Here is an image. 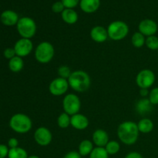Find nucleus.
<instances>
[{
  "label": "nucleus",
  "instance_id": "f257e3e1",
  "mask_svg": "<svg viewBox=\"0 0 158 158\" xmlns=\"http://www.w3.org/2000/svg\"><path fill=\"white\" fill-rule=\"evenodd\" d=\"M117 137L121 143L125 145H133L137 141L139 137V131L137 123L127 120L120 123L117 127Z\"/></svg>",
  "mask_w": 158,
  "mask_h": 158
},
{
  "label": "nucleus",
  "instance_id": "f03ea898",
  "mask_svg": "<svg viewBox=\"0 0 158 158\" xmlns=\"http://www.w3.org/2000/svg\"><path fill=\"white\" fill-rule=\"evenodd\" d=\"M67 80L69 87L76 92L84 93L90 87V77L83 70H75L72 72Z\"/></svg>",
  "mask_w": 158,
  "mask_h": 158
},
{
  "label": "nucleus",
  "instance_id": "7ed1b4c3",
  "mask_svg": "<svg viewBox=\"0 0 158 158\" xmlns=\"http://www.w3.org/2000/svg\"><path fill=\"white\" fill-rule=\"evenodd\" d=\"M9 127L15 133L26 134L32 129V122L26 114H15L10 118Z\"/></svg>",
  "mask_w": 158,
  "mask_h": 158
},
{
  "label": "nucleus",
  "instance_id": "20e7f679",
  "mask_svg": "<svg viewBox=\"0 0 158 158\" xmlns=\"http://www.w3.org/2000/svg\"><path fill=\"white\" fill-rule=\"evenodd\" d=\"M55 55L53 45L48 41H43L37 45L35 49V59L41 64H46L52 61Z\"/></svg>",
  "mask_w": 158,
  "mask_h": 158
},
{
  "label": "nucleus",
  "instance_id": "39448f33",
  "mask_svg": "<svg viewBox=\"0 0 158 158\" xmlns=\"http://www.w3.org/2000/svg\"><path fill=\"white\" fill-rule=\"evenodd\" d=\"M17 31L22 38L31 39L36 33L37 26L35 22L30 17H22L16 25Z\"/></svg>",
  "mask_w": 158,
  "mask_h": 158
},
{
  "label": "nucleus",
  "instance_id": "423d86ee",
  "mask_svg": "<svg viewBox=\"0 0 158 158\" xmlns=\"http://www.w3.org/2000/svg\"><path fill=\"white\" fill-rule=\"evenodd\" d=\"M108 36L114 41H120L129 34V26L123 21H114L107 27Z\"/></svg>",
  "mask_w": 158,
  "mask_h": 158
},
{
  "label": "nucleus",
  "instance_id": "0eeeda50",
  "mask_svg": "<svg viewBox=\"0 0 158 158\" xmlns=\"http://www.w3.org/2000/svg\"><path fill=\"white\" fill-rule=\"evenodd\" d=\"M81 108V101L75 94H68L63 100V109L69 116L78 114Z\"/></svg>",
  "mask_w": 158,
  "mask_h": 158
},
{
  "label": "nucleus",
  "instance_id": "6e6552de",
  "mask_svg": "<svg viewBox=\"0 0 158 158\" xmlns=\"http://www.w3.org/2000/svg\"><path fill=\"white\" fill-rule=\"evenodd\" d=\"M156 77L151 69L140 70L136 77V83L140 89H149L155 83Z\"/></svg>",
  "mask_w": 158,
  "mask_h": 158
},
{
  "label": "nucleus",
  "instance_id": "1a4fd4ad",
  "mask_svg": "<svg viewBox=\"0 0 158 158\" xmlns=\"http://www.w3.org/2000/svg\"><path fill=\"white\" fill-rule=\"evenodd\" d=\"M69 87L67 80L61 77H57L50 82L49 85V91L55 97H60L66 94Z\"/></svg>",
  "mask_w": 158,
  "mask_h": 158
},
{
  "label": "nucleus",
  "instance_id": "9d476101",
  "mask_svg": "<svg viewBox=\"0 0 158 158\" xmlns=\"http://www.w3.org/2000/svg\"><path fill=\"white\" fill-rule=\"evenodd\" d=\"M33 138L35 143L41 147H46L52 140V132L46 127H40L35 131Z\"/></svg>",
  "mask_w": 158,
  "mask_h": 158
},
{
  "label": "nucleus",
  "instance_id": "9b49d317",
  "mask_svg": "<svg viewBox=\"0 0 158 158\" xmlns=\"http://www.w3.org/2000/svg\"><path fill=\"white\" fill-rule=\"evenodd\" d=\"M13 48L16 56L23 58L28 56L32 52L33 49V43L29 39L21 38L16 41Z\"/></svg>",
  "mask_w": 158,
  "mask_h": 158
},
{
  "label": "nucleus",
  "instance_id": "f8f14e48",
  "mask_svg": "<svg viewBox=\"0 0 158 158\" xmlns=\"http://www.w3.org/2000/svg\"><path fill=\"white\" fill-rule=\"evenodd\" d=\"M158 30V26L155 21L150 19H145L140 21L138 25V32L145 37L154 35Z\"/></svg>",
  "mask_w": 158,
  "mask_h": 158
},
{
  "label": "nucleus",
  "instance_id": "ddd939ff",
  "mask_svg": "<svg viewBox=\"0 0 158 158\" xmlns=\"http://www.w3.org/2000/svg\"><path fill=\"white\" fill-rule=\"evenodd\" d=\"M89 35L93 41L97 43H104L109 38L107 29L101 26H96L92 28L89 32Z\"/></svg>",
  "mask_w": 158,
  "mask_h": 158
},
{
  "label": "nucleus",
  "instance_id": "4468645a",
  "mask_svg": "<svg viewBox=\"0 0 158 158\" xmlns=\"http://www.w3.org/2000/svg\"><path fill=\"white\" fill-rule=\"evenodd\" d=\"M89 119L84 114H82L78 113L75 115L71 116V123L70 126H72L74 129L77 131H84L89 126Z\"/></svg>",
  "mask_w": 158,
  "mask_h": 158
},
{
  "label": "nucleus",
  "instance_id": "2eb2a0df",
  "mask_svg": "<svg viewBox=\"0 0 158 158\" xmlns=\"http://www.w3.org/2000/svg\"><path fill=\"white\" fill-rule=\"evenodd\" d=\"M92 141L96 147L105 148L108 142L110 141L109 135L107 132L103 129H97L94 132L92 135Z\"/></svg>",
  "mask_w": 158,
  "mask_h": 158
},
{
  "label": "nucleus",
  "instance_id": "dca6fc26",
  "mask_svg": "<svg viewBox=\"0 0 158 158\" xmlns=\"http://www.w3.org/2000/svg\"><path fill=\"white\" fill-rule=\"evenodd\" d=\"M2 23L6 26H13L17 25L19 18L18 14L12 10H6L0 15Z\"/></svg>",
  "mask_w": 158,
  "mask_h": 158
},
{
  "label": "nucleus",
  "instance_id": "f3484780",
  "mask_svg": "<svg viewBox=\"0 0 158 158\" xmlns=\"http://www.w3.org/2000/svg\"><path fill=\"white\" fill-rule=\"evenodd\" d=\"M154 105L151 103L148 98H142L137 102L135 105V109L137 112L140 115H145L149 114L153 109Z\"/></svg>",
  "mask_w": 158,
  "mask_h": 158
},
{
  "label": "nucleus",
  "instance_id": "a211bd4d",
  "mask_svg": "<svg viewBox=\"0 0 158 158\" xmlns=\"http://www.w3.org/2000/svg\"><path fill=\"white\" fill-rule=\"evenodd\" d=\"M80 6L86 13H93L100 7V0H80Z\"/></svg>",
  "mask_w": 158,
  "mask_h": 158
},
{
  "label": "nucleus",
  "instance_id": "6ab92c4d",
  "mask_svg": "<svg viewBox=\"0 0 158 158\" xmlns=\"http://www.w3.org/2000/svg\"><path fill=\"white\" fill-rule=\"evenodd\" d=\"M63 21L69 25H73L78 21V14L73 9H65L61 13Z\"/></svg>",
  "mask_w": 158,
  "mask_h": 158
},
{
  "label": "nucleus",
  "instance_id": "aec40b11",
  "mask_svg": "<svg viewBox=\"0 0 158 158\" xmlns=\"http://www.w3.org/2000/svg\"><path fill=\"white\" fill-rule=\"evenodd\" d=\"M137 127H138L140 133L149 134V133L152 132L153 130H154V122L151 119L144 117V118H142L141 120H139V122L137 123Z\"/></svg>",
  "mask_w": 158,
  "mask_h": 158
},
{
  "label": "nucleus",
  "instance_id": "412c9836",
  "mask_svg": "<svg viewBox=\"0 0 158 158\" xmlns=\"http://www.w3.org/2000/svg\"><path fill=\"white\" fill-rule=\"evenodd\" d=\"M94 143L89 140H83L80 143L78 147V152L82 157L89 156L94 150Z\"/></svg>",
  "mask_w": 158,
  "mask_h": 158
},
{
  "label": "nucleus",
  "instance_id": "4be33fe9",
  "mask_svg": "<svg viewBox=\"0 0 158 158\" xmlns=\"http://www.w3.org/2000/svg\"><path fill=\"white\" fill-rule=\"evenodd\" d=\"M24 67V61L22 57L15 56L9 61V68L12 72L19 73Z\"/></svg>",
  "mask_w": 158,
  "mask_h": 158
},
{
  "label": "nucleus",
  "instance_id": "5701e85b",
  "mask_svg": "<svg viewBox=\"0 0 158 158\" xmlns=\"http://www.w3.org/2000/svg\"><path fill=\"white\" fill-rule=\"evenodd\" d=\"M145 42H146V37L140 32H134L131 37V43L135 48L143 47L145 45Z\"/></svg>",
  "mask_w": 158,
  "mask_h": 158
},
{
  "label": "nucleus",
  "instance_id": "b1692460",
  "mask_svg": "<svg viewBox=\"0 0 158 158\" xmlns=\"http://www.w3.org/2000/svg\"><path fill=\"white\" fill-rule=\"evenodd\" d=\"M71 123V116L66 114L65 112L62 113L59 115L57 118V125L61 129H66L70 126Z\"/></svg>",
  "mask_w": 158,
  "mask_h": 158
},
{
  "label": "nucleus",
  "instance_id": "393cba45",
  "mask_svg": "<svg viewBox=\"0 0 158 158\" xmlns=\"http://www.w3.org/2000/svg\"><path fill=\"white\" fill-rule=\"evenodd\" d=\"M29 157L28 153L24 148H15L9 149L8 157L9 158H27Z\"/></svg>",
  "mask_w": 158,
  "mask_h": 158
},
{
  "label": "nucleus",
  "instance_id": "a878e982",
  "mask_svg": "<svg viewBox=\"0 0 158 158\" xmlns=\"http://www.w3.org/2000/svg\"><path fill=\"white\" fill-rule=\"evenodd\" d=\"M104 148L109 155H115V154H118L120 151V144L117 140H110Z\"/></svg>",
  "mask_w": 158,
  "mask_h": 158
},
{
  "label": "nucleus",
  "instance_id": "bb28decb",
  "mask_svg": "<svg viewBox=\"0 0 158 158\" xmlns=\"http://www.w3.org/2000/svg\"><path fill=\"white\" fill-rule=\"evenodd\" d=\"M109 156L104 148L96 147L89 155V158H109Z\"/></svg>",
  "mask_w": 158,
  "mask_h": 158
},
{
  "label": "nucleus",
  "instance_id": "cd10ccee",
  "mask_svg": "<svg viewBox=\"0 0 158 158\" xmlns=\"http://www.w3.org/2000/svg\"><path fill=\"white\" fill-rule=\"evenodd\" d=\"M145 45L147 47L151 50L157 51L158 50V37L154 35L148 36L146 38Z\"/></svg>",
  "mask_w": 158,
  "mask_h": 158
},
{
  "label": "nucleus",
  "instance_id": "c85d7f7f",
  "mask_svg": "<svg viewBox=\"0 0 158 158\" xmlns=\"http://www.w3.org/2000/svg\"><path fill=\"white\" fill-rule=\"evenodd\" d=\"M57 73H58L59 77H61V78L68 80L69 76L72 73V71H71L70 68H69V66H66V65H63V66H60V67L58 68Z\"/></svg>",
  "mask_w": 158,
  "mask_h": 158
},
{
  "label": "nucleus",
  "instance_id": "c756f323",
  "mask_svg": "<svg viewBox=\"0 0 158 158\" xmlns=\"http://www.w3.org/2000/svg\"><path fill=\"white\" fill-rule=\"evenodd\" d=\"M148 99L153 105H158V87H154L150 91Z\"/></svg>",
  "mask_w": 158,
  "mask_h": 158
},
{
  "label": "nucleus",
  "instance_id": "7c9ffc66",
  "mask_svg": "<svg viewBox=\"0 0 158 158\" xmlns=\"http://www.w3.org/2000/svg\"><path fill=\"white\" fill-rule=\"evenodd\" d=\"M65 9L66 8L62 2H56L53 3V5L52 6V10L55 13H62Z\"/></svg>",
  "mask_w": 158,
  "mask_h": 158
},
{
  "label": "nucleus",
  "instance_id": "2f4dec72",
  "mask_svg": "<svg viewBox=\"0 0 158 158\" xmlns=\"http://www.w3.org/2000/svg\"><path fill=\"white\" fill-rule=\"evenodd\" d=\"M66 9H73L80 2V0H62Z\"/></svg>",
  "mask_w": 158,
  "mask_h": 158
},
{
  "label": "nucleus",
  "instance_id": "473e14b6",
  "mask_svg": "<svg viewBox=\"0 0 158 158\" xmlns=\"http://www.w3.org/2000/svg\"><path fill=\"white\" fill-rule=\"evenodd\" d=\"M3 54H4V56L8 60H11L16 56L14 48H7L4 50Z\"/></svg>",
  "mask_w": 158,
  "mask_h": 158
},
{
  "label": "nucleus",
  "instance_id": "72a5a7b5",
  "mask_svg": "<svg viewBox=\"0 0 158 158\" xmlns=\"http://www.w3.org/2000/svg\"><path fill=\"white\" fill-rule=\"evenodd\" d=\"M9 149L8 146L5 144H0V158H6L8 157Z\"/></svg>",
  "mask_w": 158,
  "mask_h": 158
},
{
  "label": "nucleus",
  "instance_id": "f704fd0d",
  "mask_svg": "<svg viewBox=\"0 0 158 158\" xmlns=\"http://www.w3.org/2000/svg\"><path fill=\"white\" fill-rule=\"evenodd\" d=\"M63 158H82V156L79 154L78 151H72L66 153Z\"/></svg>",
  "mask_w": 158,
  "mask_h": 158
},
{
  "label": "nucleus",
  "instance_id": "c9c22d12",
  "mask_svg": "<svg viewBox=\"0 0 158 158\" xmlns=\"http://www.w3.org/2000/svg\"><path fill=\"white\" fill-rule=\"evenodd\" d=\"M8 147L9 148V149L18 148L19 140L16 138H15V137H12V138H10L8 140Z\"/></svg>",
  "mask_w": 158,
  "mask_h": 158
},
{
  "label": "nucleus",
  "instance_id": "e433bc0d",
  "mask_svg": "<svg viewBox=\"0 0 158 158\" xmlns=\"http://www.w3.org/2000/svg\"><path fill=\"white\" fill-rule=\"evenodd\" d=\"M124 158H143V156L141 155V154H140L139 152H137V151H132V152H130L129 154H127Z\"/></svg>",
  "mask_w": 158,
  "mask_h": 158
},
{
  "label": "nucleus",
  "instance_id": "4c0bfd02",
  "mask_svg": "<svg viewBox=\"0 0 158 158\" xmlns=\"http://www.w3.org/2000/svg\"><path fill=\"white\" fill-rule=\"evenodd\" d=\"M150 92L148 91V89H140V95L143 98H147V97L149 96Z\"/></svg>",
  "mask_w": 158,
  "mask_h": 158
},
{
  "label": "nucleus",
  "instance_id": "58836bf2",
  "mask_svg": "<svg viewBox=\"0 0 158 158\" xmlns=\"http://www.w3.org/2000/svg\"><path fill=\"white\" fill-rule=\"evenodd\" d=\"M27 158H40V157L37 155H30V156H29Z\"/></svg>",
  "mask_w": 158,
  "mask_h": 158
},
{
  "label": "nucleus",
  "instance_id": "ea45409f",
  "mask_svg": "<svg viewBox=\"0 0 158 158\" xmlns=\"http://www.w3.org/2000/svg\"><path fill=\"white\" fill-rule=\"evenodd\" d=\"M157 53H158V50H157Z\"/></svg>",
  "mask_w": 158,
  "mask_h": 158
}]
</instances>
